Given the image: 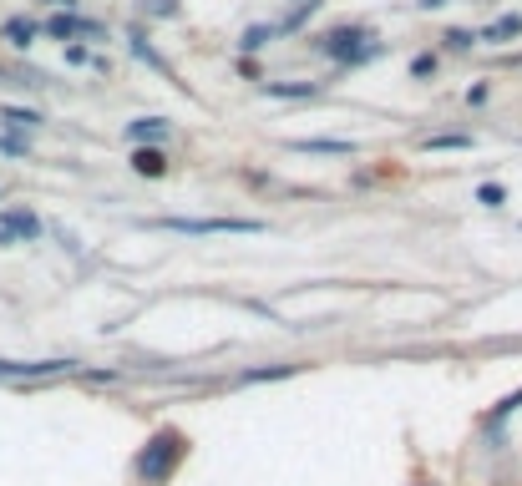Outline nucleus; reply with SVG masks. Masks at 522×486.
Here are the masks:
<instances>
[{"instance_id":"obj_19","label":"nucleus","mask_w":522,"mask_h":486,"mask_svg":"<svg viewBox=\"0 0 522 486\" xmlns=\"http://www.w3.org/2000/svg\"><path fill=\"white\" fill-rule=\"evenodd\" d=\"M411 76H416V81H421V76H436V56H416V61H411Z\"/></svg>"},{"instance_id":"obj_23","label":"nucleus","mask_w":522,"mask_h":486,"mask_svg":"<svg viewBox=\"0 0 522 486\" xmlns=\"http://www.w3.org/2000/svg\"><path fill=\"white\" fill-rule=\"evenodd\" d=\"M416 6H421V11H436V6H446V0H416Z\"/></svg>"},{"instance_id":"obj_24","label":"nucleus","mask_w":522,"mask_h":486,"mask_svg":"<svg viewBox=\"0 0 522 486\" xmlns=\"http://www.w3.org/2000/svg\"><path fill=\"white\" fill-rule=\"evenodd\" d=\"M51 6H77V0H51Z\"/></svg>"},{"instance_id":"obj_13","label":"nucleus","mask_w":522,"mask_h":486,"mask_svg":"<svg viewBox=\"0 0 522 486\" xmlns=\"http://www.w3.org/2000/svg\"><path fill=\"white\" fill-rule=\"evenodd\" d=\"M274 36H279V26H249V31L239 36V51H264Z\"/></svg>"},{"instance_id":"obj_1","label":"nucleus","mask_w":522,"mask_h":486,"mask_svg":"<svg viewBox=\"0 0 522 486\" xmlns=\"http://www.w3.org/2000/svg\"><path fill=\"white\" fill-rule=\"evenodd\" d=\"M183 456H188V436H183V431H173V426H163V431H153V436L142 441V451H137L132 471H137V481H142V486H168V481H173V471L183 466Z\"/></svg>"},{"instance_id":"obj_16","label":"nucleus","mask_w":522,"mask_h":486,"mask_svg":"<svg viewBox=\"0 0 522 486\" xmlns=\"http://www.w3.org/2000/svg\"><path fill=\"white\" fill-rule=\"evenodd\" d=\"M426 147H436V152L441 147H472V137L467 132H436V137H426Z\"/></svg>"},{"instance_id":"obj_8","label":"nucleus","mask_w":522,"mask_h":486,"mask_svg":"<svg viewBox=\"0 0 522 486\" xmlns=\"http://www.w3.org/2000/svg\"><path fill=\"white\" fill-rule=\"evenodd\" d=\"M0 36H6L16 51H26V46L36 41V21H26V16H11L6 26H0Z\"/></svg>"},{"instance_id":"obj_15","label":"nucleus","mask_w":522,"mask_h":486,"mask_svg":"<svg viewBox=\"0 0 522 486\" xmlns=\"http://www.w3.org/2000/svg\"><path fill=\"white\" fill-rule=\"evenodd\" d=\"M517 405H522V390H512V395H502L497 405H492V416H487V426H502L512 411H517Z\"/></svg>"},{"instance_id":"obj_11","label":"nucleus","mask_w":522,"mask_h":486,"mask_svg":"<svg viewBox=\"0 0 522 486\" xmlns=\"http://www.w3.org/2000/svg\"><path fill=\"white\" fill-rule=\"evenodd\" d=\"M512 36H522V16H502V21H492L477 41H512Z\"/></svg>"},{"instance_id":"obj_14","label":"nucleus","mask_w":522,"mask_h":486,"mask_svg":"<svg viewBox=\"0 0 522 486\" xmlns=\"http://www.w3.org/2000/svg\"><path fill=\"white\" fill-rule=\"evenodd\" d=\"M294 152H350V142H335V137H300V142H294Z\"/></svg>"},{"instance_id":"obj_2","label":"nucleus","mask_w":522,"mask_h":486,"mask_svg":"<svg viewBox=\"0 0 522 486\" xmlns=\"http://www.w3.org/2000/svg\"><path fill=\"white\" fill-rule=\"evenodd\" d=\"M315 51L335 56V61H365V56H376V36H370V26H340V31L320 36Z\"/></svg>"},{"instance_id":"obj_4","label":"nucleus","mask_w":522,"mask_h":486,"mask_svg":"<svg viewBox=\"0 0 522 486\" xmlns=\"http://www.w3.org/2000/svg\"><path fill=\"white\" fill-rule=\"evenodd\" d=\"M77 360H0V380H51V375H71Z\"/></svg>"},{"instance_id":"obj_5","label":"nucleus","mask_w":522,"mask_h":486,"mask_svg":"<svg viewBox=\"0 0 522 486\" xmlns=\"http://www.w3.org/2000/svg\"><path fill=\"white\" fill-rule=\"evenodd\" d=\"M41 233V218L31 208H11L6 218H0V243H16V238H36Z\"/></svg>"},{"instance_id":"obj_7","label":"nucleus","mask_w":522,"mask_h":486,"mask_svg":"<svg viewBox=\"0 0 522 486\" xmlns=\"http://www.w3.org/2000/svg\"><path fill=\"white\" fill-rule=\"evenodd\" d=\"M132 173H142V178H163V173H168V157H163L158 147H137V152H132Z\"/></svg>"},{"instance_id":"obj_6","label":"nucleus","mask_w":522,"mask_h":486,"mask_svg":"<svg viewBox=\"0 0 522 486\" xmlns=\"http://www.w3.org/2000/svg\"><path fill=\"white\" fill-rule=\"evenodd\" d=\"M264 97H284V102H305V97H320L315 81H264Z\"/></svg>"},{"instance_id":"obj_3","label":"nucleus","mask_w":522,"mask_h":486,"mask_svg":"<svg viewBox=\"0 0 522 486\" xmlns=\"http://www.w3.org/2000/svg\"><path fill=\"white\" fill-rule=\"evenodd\" d=\"M168 233H264L259 218H163Z\"/></svg>"},{"instance_id":"obj_17","label":"nucleus","mask_w":522,"mask_h":486,"mask_svg":"<svg viewBox=\"0 0 522 486\" xmlns=\"http://www.w3.org/2000/svg\"><path fill=\"white\" fill-rule=\"evenodd\" d=\"M0 117H6V127H36L41 122V112H26V107H6Z\"/></svg>"},{"instance_id":"obj_22","label":"nucleus","mask_w":522,"mask_h":486,"mask_svg":"<svg viewBox=\"0 0 522 486\" xmlns=\"http://www.w3.org/2000/svg\"><path fill=\"white\" fill-rule=\"evenodd\" d=\"M153 16H178V0H153Z\"/></svg>"},{"instance_id":"obj_18","label":"nucleus","mask_w":522,"mask_h":486,"mask_svg":"<svg viewBox=\"0 0 522 486\" xmlns=\"http://www.w3.org/2000/svg\"><path fill=\"white\" fill-rule=\"evenodd\" d=\"M502 198H507V193H502L497 183H482V188H477V203H482V208H502Z\"/></svg>"},{"instance_id":"obj_12","label":"nucleus","mask_w":522,"mask_h":486,"mask_svg":"<svg viewBox=\"0 0 522 486\" xmlns=\"http://www.w3.org/2000/svg\"><path fill=\"white\" fill-rule=\"evenodd\" d=\"M300 365H259V370H244L239 375V385H259V380H284V375H294Z\"/></svg>"},{"instance_id":"obj_9","label":"nucleus","mask_w":522,"mask_h":486,"mask_svg":"<svg viewBox=\"0 0 522 486\" xmlns=\"http://www.w3.org/2000/svg\"><path fill=\"white\" fill-rule=\"evenodd\" d=\"M127 137H132V142H163V137H168V122H163V117H137V122L127 127Z\"/></svg>"},{"instance_id":"obj_20","label":"nucleus","mask_w":522,"mask_h":486,"mask_svg":"<svg viewBox=\"0 0 522 486\" xmlns=\"http://www.w3.org/2000/svg\"><path fill=\"white\" fill-rule=\"evenodd\" d=\"M472 41H477L472 31H446V46H452V51H467Z\"/></svg>"},{"instance_id":"obj_10","label":"nucleus","mask_w":522,"mask_h":486,"mask_svg":"<svg viewBox=\"0 0 522 486\" xmlns=\"http://www.w3.org/2000/svg\"><path fill=\"white\" fill-rule=\"evenodd\" d=\"M51 36H61V41H71V36H97V21H77V16H56L51 26H46Z\"/></svg>"},{"instance_id":"obj_21","label":"nucleus","mask_w":522,"mask_h":486,"mask_svg":"<svg viewBox=\"0 0 522 486\" xmlns=\"http://www.w3.org/2000/svg\"><path fill=\"white\" fill-rule=\"evenodd\" d=\"M0 152H6V157H26L31 147H26L21 137H0Z\"/></svg>"}]
</instances>
